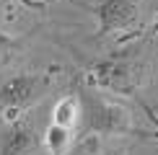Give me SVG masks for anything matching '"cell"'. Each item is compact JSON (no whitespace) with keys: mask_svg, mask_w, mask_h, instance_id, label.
<instances>
[{"mask_svg":"<svg viewBox=\"0 0 158 155\" xmlns=\"http://www.w3.org/2000/svg\"><path fill=\"white\" fill-rule=\"evenodd\" d=\"M98 155H122V153H117V150H106V153H98Z\"/></svg>","mask_w":158,"mask_h":155,"instance_id":"8","label":"cell"},{"mask_svg":"<svg viewBox=\"0 0 158 155\" xmlns=\"http://www.w3.org/2000/svg\"><path fill=\"white\" fill-rule=\"evenodd\" d=\"M81 116H83L81 96L70 93V96H62V98L55 103V109H52V124L65 127V129L73 132L75 127H81Z\"/></svg>","mask_w":158,"mask_h":155,"instance_id":"5","label":"cell"},{"mask_svg":"<svg viewBox=\"0 0 158 155\" xmlns=\"http://www.w3.org/2000/svg\"><path fill=\"white\" fill-rule=\"evenodd\" d=\"M78 96H81V109H83L81 132L109 137V134H124L132 129V116L124 106L109 101L106 96L96 93L91 88H83Z\"/></svg>","mask_w":158,"mask_h":155,"instance_id":"1","label":"cell"},{"mask_svg":"<svg viewBox=\"0 0 158 155\" xmlns=\"http://www.w3.org/2000/svg\"><path fill=\"white\" fill-rule=\"evenodd\" d=\"M18 47H21V42H18L16 36H10L8 31H0V67H5V65L16 57Z\"/></svg>","mask_w":158,"mask_h":155,"instance_id":"7","label":"cell"},{"mask_svg":"<svg viewBox=\"0 0 158 155\" xmlns=\"http://www.w3.org/2000/svg\"><path fill=\"white\" fill-rule=\"evenodd\" d=\"M44 145H47L49 155H65L73 145V132L65 127H57V124H49L47 132H44Z\"/></svg>","mask_w":158,"mask_h":155,"instance_id":"6","label":"cell"},{"mask_svg":"<svg viewBox=\"0 0 158 155\" xmlns=\"http://www.w3.org/2000/svg\"><path fill=\"white\" fill-rule=\"evenodd\" d=\"M49 90V78L42 73H16L0 83V111L21 114Z\"/></svg>","mask_w":158,"mask_h":155,"instance_id":"2","label":"cell"},{"mask_svg":"<svg viewBox=\"0 0 158 155\" xmlns=\"http://www.w3.org/2000/svg\"><path fill=\"white\" fill-rule=\"evenodd\" d=\"M96 16V34L109 36L132 29L140 18V3L137 0H101L94 8Z\"/></svg>","mask_w":158,"mask_h":155,"instance_id":"3","label":"cell"},{"mask_svg":"<svg viewBox=\"0 0 158 155\" xmlns=\"http://www.w3.org/2000/svg\"><path fill=\"white\" fill-rule=\"evenodd\" d=\"M153 111H156V116H158V101H156V103H153Z\"/></svg>","mask_w":158,"mask_h":155,"instance_id":"9","label":"cell"},{"mask_svg":"<svg viewBox=\"0 0 158 155\" xmlns=\"http://www.w3.org/2000/svg\"><path fill=\"white\" fill-rule=\"evenodd\" d=\"M36 147V132L26 121H10L0 132V155H31Z\"/></svg>","mask_w":158,"mask_h":155,"instance_id":"4","label":"cell"}]
</instances>
